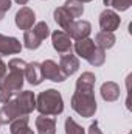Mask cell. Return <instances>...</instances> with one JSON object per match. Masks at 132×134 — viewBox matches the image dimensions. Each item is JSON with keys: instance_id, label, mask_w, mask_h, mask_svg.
Listing matches in <instances>:
<instances>
[{"instance_id": "obj_1", "label": "cell", "mask_w": 132, "mask_h": 134, "mask_svg": "<svg viewBox=\"0 0 132 134\" xmlns=\"http://www.w3.org/2000/svg\"><path fill=\"white\" fill-rule=\"evenodd\" d=\"M95 81L97 76L92 72H84L76 80V89L71 97V109L84 119L93 117L98 109L95 92H93Z\"/></svg>"}, {"instance_id": "obj_2", "label": "cell", "mask_w": 132, "mask_h": 134, "mask_svg": "<svg viewBox=\"0 0 132 134\" xmlns=\"http://www.w3.org/2000/svg\"><path fill=\"white\" fill-rule=\"evenodd\" d=\"M6 67H8V72L0 80V101L2 103L9 101L13 95L19 94L22 91L27 63L20 58H13Z\"/></svg>"}, {"instance_id": "obj_3", "label": "cell", "mask_w": 132, "mask_h": 134, "mask_svg": "<svg viewBox=\"0 0 132 134\" xmlns=\"http://www.w3.org/2000/svg\"><path fill=\"white\" fill-rule=\"evenodd\" d=\"M36 109L40 115H59L64 111V100L59 91L47 89L40 92L36 98Z\"/></svg>"}, {"instance_id": "obj_4", "label": "cell", "mask_w": 132, "mask_h": 134, "mask_svg": "<svg viewBox=\"0 0 132 134\" xmlns=\"http://www.w3.org/2000/svg\"><path fill=\"white\" fill-rule=\"evenodd\" d=\"M50 36V28L47 25V22H37L34 24L33 28L27 30L23 34V45L28 48V50H36L40 47L42 41L47 39Z\"/></svg>"}, {"instance_id": "obj_5", "label": "cell", "mask_w": 132, "mask_h": 134, "mask_svg": "<svg viewBox=\"0 0 132 134\" xmlns=\"http://www.w3.org/2000/svg\"><path fill=\"white\" fill-rule=\"evenodd\" d=\"M40 70H42V76L44 80H50L53 83H62L65 81L67 76L62 73L61 67L58 63H55L53 59H47L40 64Z\"/></svg>"}, {"instance_id": "obj_6", "label": "cell", "mask_w": 132, "mask_h": 134, "mask_svg": "<svg viewBox=\"0 0 132 134\" xmlns=\"http://www.w3.org/2000/svg\"><path fill=\"white\" fill-rule=\"evenodd\" d=\"M51 44H53V48L62 56L65 53H70L71 52V37L64 31V30H55L51 33Z\"/></svg>"}, {"instance_id": "obj_7", "label": "cell", "mask_w": 132, "mask_h": 134, "mask_svg": "<svg viewBox=\"0 0 132 134\" xmlns=\"http://www.w3.org/2000/svg\"><path fill=\"white\" fill-rule=\"evenodd\" d=\"M19 117H23V115L20 112V108H19L16 98L6 101L0 108V125H9L11 122H14Z\"/></svg>"}, {"instance_id": "obj_8", "label": "cell", "mask_w": 132, "mask_h": 134, "mask_svg": "<svg viewBox=\"0 0 132 134\" xmlns=\"http://www.w3.org/2000/svg\"><path fill=\"white\" fill-rule=\"evenodd\" d=\"M14 22H16V25H17L19 30L27 31V30H30V28L34 27V24H36V14H34V11L31 8L22 6V8L16 13Z\"/></svg>"}, {"instance_id": "obj_9", "label": "cell", "mask_w": 132, "mask_h": 134, "mask_svg": "<svg viewBox=\"0 0 132 134\" xmlns=\"http://www.w3.org/2000/svg\"><path fill=\"white\" fill-rule=\"evenodd\" d=\"M120 24H121V19L113 9H104L99 14V27L103 31L113 33L115 30H118Z\"/></svg>"}, {"instance_id": "obj_10", "label": "cell", "mask_w": 132, "mask_h": 134, "mask_svg": "<svg viewBox=\"0 0 132 134\" xmlns=\"http://www.w3.org/2000/svg\"><path fill=\"white\" fill-rule=\"evenodd\" d=\"M92 31V25L90 22L87 20H73L68 28L65 30V33L75 39V41H79V39H84V37H89V34Z\"/></svg>"}, {"instance_id": "obj_11", "label": "cell", "mask_w": 132, "mask_h": 134, "mask_svg": "<svg viewBox=\"0 0 132 134\" xmlns=\"http://www.w3.org/2000/svg\"><path fill=\"white\" fill-rule=\"evenodd\" d=\"M16 101L20 108L22 115H28L36 109V95L31 91H20L16 97Z\"/></svg>"}, {"instance_id": "obj_12", "label": "cell", "mask_w": 132, "mask_h": 134, "mask_svg": "<svg viewBox=\"0 0 132 134\" xmlns=\"http://www.w3.org/2000/svg\"><path fill=\"white\" fill-rule=\"evenodd\" d=\"M22 52V44L17 37L0 34V55H17Z\"/></svg>"}, {"instance_id": "obj_13", "label": "cell", "mask_w": 132, "mask_h": 134, "mask_svg": "<svg viewBox=\"0 0 132 134\" xmlns=\"http://www.w3.org/2000/svg\"><path fill=\"white\" fill-rule=\"evenodd\" d=\"M59 67L62 70V73L65 75L67 78L75 75L78 70H79V59L76 55H73L71 52L70 53H65L61 56V61H59Z\"/></svg>"}, {"instance_id": "obj_14", "label": "cell", "mask_w": 132, "mask_h": 134, "mask_svg": "<svg viewBox=\"0 0 132 134\" xmlns=\"http://www.w3.org/2000/svg\"><path fill=\"white\" fill-rule=\"evenodd\" d=\"M95 48H97V44H95V41L90 39V37H84V39H79V41L75 42V52H76V55H78L79 58H82V59H87V58L93 53Z\"/></svg>"}, {"instance_id": "obj_15", "label": "cell", "mask_w": 132, "mask_h": 134, "mask_svg": "<svg viewBox=\"0 0 132 134\" xmlns=\"http://www.w3.org/2000/svg\"><path fill=\"white\" fill-rule=\"evenodd\" d=\"M25 80L30 83V84H33V86H39L42 81H44V76H42V70H40V64L39 63H30V64H27L25 67Z\"/></svg>"}, {"instance_id": "obj_16", "label": "cell", "mask_w": 132, "mask_h": 134, "mask_svg": "<svg viewBox=\"0 0 132 134\" xmlns=\"http://www.w3.org/2000/svg\"><path fill=\"white\" fill-rule=\"evenodd\" d=\"M99 94L103 97L104 101H117L120 98V86L113 81H106L101 84V89H99Z\"/></svg>"}, {"instance_id": "obj_17", "label": "cell", "mask_w": 132, "mask_h": 134, "mask_svg": "<svg viewBox=\"0 0 132 134\" xmlns=\"http://www.w3.org/2000/svg\"><path fill=\"white\" fill-rule=\"evenodd\" d=\"M36 130L39 134H56V120L47 115L36 117Z\"/></svg>"}, {"instance_id": "obj_18", "label": "cell", "mask_w": 132, "mask_h": 134, "mask_svg": "<svg viewBox=\"0 0 132 134\" xmlns=\"http://www.w3.org/2000/svg\"><path fill=\"white\" fill-rule=\"evenodd\" d=\"M9 131H11V134H34V131L28 125V117L27 115L19 117L14 122H11L9 123Z\"/></svg>"}, {"instance_id": "obj_19", "label": "cell", "mask_w": 132, "mask_h": 134, "mask_svg": "<svg viewBox=\"0 0 132 134\" xmlns=\"http://www.w3.org/2000/svg\"><path fill=\"white\" fill-rule=\"evenodd\" d=\"M117 42V37L113 33H109V31H99L97 36H95V44L97 47L103 48V50H109L115 45Z\"/></svg>"}, {"instance_id": "obj_20", "label": "cell", "mask_w": 132, "mask_h": 134, "mask_svg": "<svg viewBox=\"0 0 132 134\" xmlns=\"http://www.w3.org/2000/svg\"><path fill=\"white\" fill-rule=\"evenodd\" d=\"M53 17H55V20H56V24L61 27V30H64L65 31L67 28H68V25L75 20L70 14H68V11H67L64 6H59V8H56L55 9V13H53Z\"/></svg>"}, {"instance_id": "obj_21", "label": "cell", "mask_w": 132, "mask_h": 134, "mask_svg": "<svg viewBox=\"0 0 132 134\" xmlns=\"http://www.w3.org/2000/svg\"><path fill=\"white\" fill-rule=\"evenodd\" d=\"M64 8L68 11V14L76 19V17H81L84 14V3L78 2V0H67L64 3Z\"/></svg>"}, {"instance_id": "obj_22", "label": "cell", "mask_w": 132, "mask_h": 134, "mask_svg": "<svg viewBox=\"0 0 132 134\" xmlns=\"http://www.w3.org/2000/svg\"><path fill=\"white\" fill-rule=\"evenodd\" d=\"M87 61L90 63V66H93V67L103 66L104 61H106V50H103V48L97 47V48L93 50V53L87 58Z\"/></svg>"}, {"instance_id": "obj_23", "label": "cell", "mask_w": 132, "mask_h": 134, "mask_svg": "<svg viewBox=\"0 0 132 134\" xmlns=\"http://www.w3.org/2000/svg\"><path fill=\"white\" fill-rule=\"evenodd\" d=\"M65 134H86V131L71 117H67L65 119Z\"/></svg>"}, {"instance_id": "obj_24", "label": "cell", "mask_w": 132, "mask_h": 134, "mask_svg": "<svg viewBox=\"0 0 132 134\" xmlns=\"http://www.w3.org/2000/svg\"><path fill=\"white\" fill-rule=\"evenodd\" d=\"M132 5V0H110V6L117 11H128Z\"/></svg>"}, {"instance_id": "obj_25", "label": "cell", "mask_w": 132, "mask_h": 134, "mask_svg": "<svg viewBox=\"0 0 132 134\" xmlns=\"http://www.w3.org/2000/svg\"><path fill=\"white\" fill-rule=\"evenodd\" d=\"M89 134H103V131L99 130V125H98V122H97V120L89 126Z\"/></svg>"}, {"instance_id": "obj_26", "label": "cell", "mask_w": 132, "mask_h": 134, "mask_svg": "<svg viewBox=\"0 0 132 134\" xmlns=\"http://www.w3.org/2000/svg\"><path fill=\"white\" fill-rule=\"evenodd\" d=\"M11 0H0V9L3 11V13H6V11H9L11 9Z\"/></svg>"}, {"instance_id": "obj_27", "label": "cell", "mask_w": 132, "mask_h": 134, "mask_svg": "<svg viewBox=\"0 0 132 134\" xmlns=\"http://www.w3.org/2000/svg\"><path fill=\"white\" fill-rule=\"evenodd\" d=\"M6 72H8V67H6V64L3 63V59L0 58V80L6 75Z\"/></svg>"}, {"instance_id": "obj_28", "label": "cell", "mask_w": 132, "mask_h": 134, "mask_svg": "<svg viewBox=\"0 0 132 134\" xmlns=\"http://www.w3.org/2000/svg\"><path fill=\"white\" fill-rule=\"evenodd\" d=\"M16 3H19V5H27L28 3V0H14Z\"/></svg>"}, {"instance_id": "obj_29", "label": "cell", "mask_w": 132, "mask_h": 134, "mask_svg": "<svg viewBox=\"0 0 132 134\" xmlns=\"http://www.w3.org/2000/svg\"><path fill=\"white\" fill-rule=\"evenodd\" d=\"M3 17H5V13H3V11H2V9H0V22H2V20H3Z\"/></svg>"}, {"instance_id": "obj_30", "label": "cell", "mask_w": 132, "mask_h": 134, "mask_svg": "<svg viewBox=\"0 0 132 134\" xmlns=\"http://www.w3.org/2000/svg\"><path fill=\"white\" fill-rule=\"evenodd\" d=\"M103 2H104L106 6H110V0H103Z\"/></svg>"}, {"instance_id": "obj_31", "label": "cell", "mask_w": 132, "mask_h": 134, "mask_svg": "<svg viewBox=\"0 0 132 134\" xmlns=\"http://www.w3.org/2000/svg\"><path fill=\"white\" fill-rule=\"evenodd\" d=\"M78 2H81V3H86V2H92V0H78Z\"/></svg>"}]
</instances>
